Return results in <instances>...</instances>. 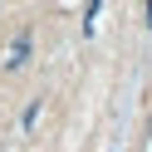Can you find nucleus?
<instances>
[{
  "label": "nucleus",
  "instance_id": "nucleus-1",
  "mask_svg": "<svg viewBox=\"0 0 152 152\" xmlns=\"http://www.w3.org/2000/svg\"><path fill=\"white\" fill-rule=\"evenodd\" d=\"M25 59H30V34H15V39H10V49L0 54V64L15 74V69H25Z\"/></svg>",
  "mask_w": 152,
  "mask_h": 152
},
{
  "label": "nucleus",
  "instance_id": "nucleus-2",
  "mask_svg": "<svg viewBox=\"0 0 152 152\" xmlns=\"http://www.w3.org/2000/svg\"><path fill=\"white\" fill-rule=\"evenodd\" d=\"M147 25H152V0H147Z\"/></svg>",
  "mask_w": 152,
  "mask_h": 152
}]
</instances>
